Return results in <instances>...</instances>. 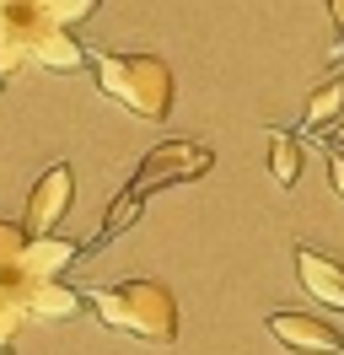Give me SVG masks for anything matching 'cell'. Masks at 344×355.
Instances as JSON below:
<instances>
[{
    "label": "cell",
    "instance_id": "6da1fadb",
    "mask_svg": "<svg viewBox=\"0 0 344 355\" xmlns=\"http://www.w3.org/2000/svg\"><path fill=\"white\" fill-rule=\"evenodd\" d=\"M86 307L97 312V323L113 334H129L140 345H172L178 339V296L162 280H113L92 286Z\"/></svg>",
    "mask_w": 344,
    "mask_h": 355
},
{
    "label": "cell",
    "instance_id": "7a4b0ae2",
    "mask_svg": "<svg viewBox=\"0 0 344 355\" xmlns=\"http://www.w3.org/2000/svg\"><path fill=\"white\" fill-rule=\"evenodd\" d=\"M92 65H97V87L108 103L129 108L146 124H162L178 103V81L172 65L156 54H113V49H92Z\"/></svg>",
    "mask_w": 344,
    "mask_h": 355
},
{
    "label": "cell",
    "instance_id": "3957f363",
    "mask_svg": "<svg viewBox=\"0 0 344 355\" xmlns=\"http://www.w3.org/2000/svg\"><path fill=\"white\" fill-rule=\"evenodd\" d=\"M210 167H215L210 146H199V140H162V146H150L146 162L135 167L129 189L150 200L156 189H167V183H194V178H205Z\"/></svg>",
    "mask_w": 344,
    "mask_h": 355
},
{
    "label": "cell",
    "instance_id": "277c9868",
    "mask_svg": "<svg viewBox=\"0 0 344 355\" xmlns=\"http://www.w3.org/2000/svg\"><path fill=\"white\" fill-rule=\"evenodd\" d=\"M264 323H269V334H275L285 350H296V355H344V329L328 323V318H312V312H269Z\"/></svg>",
    "mask_w": 344,
    "mask_h": 355
},
{
    "label": "cell",
    "instance_id": "5b68a950",
    "mask_svg": "<svg viewBox=\"0 0 344 355\" xmlns=\"http://www.w3.org/2000/svg\"><path fill=\"white\" fill-rule=\"evenodd\" d=\"M76 200V173H70V162H54V167H43V178L27 189V210H22V226L27 232H54L64 221V210Z\"/></svg>",
    "mask_w": 344,
    "mask_h": 355
},
{
    "label": "cell",
    "instance_id": "8992f818",
    "mask_svg": "<svg viewBox=\"0 0 344 355\" xmlns=\"http://www.w3.org/2000/svg\"><path fill=\"white\" fill-rule=\"evenodd\" d=\"M296 280H301V291H307L318 307L344 312V264L339 259H328L322 248L296 243Z\"/></svg>",
    "mask_w": 344,
    "mask_h": 355
},
{
    "label": "cell",
    "instance_id": "52a82bcc",
    "mask_svg": "<svg viewBox=\"0 0 344 355\" xmlns=\"http://www.w3.org/2000/svg\"><path fill=\"white\" fill-rule=\"evenodd\" d=\"M76 259H81V243L54 237V232H33V237H27V253H22V269H33L38 280H60L64 264H76Z\"/></svg>",
    "mask_w": 344,
    "mask_h": 355
},
{
    "label": "cell",
    "instance_id": "ba28073f",
    "mask_svg": "<svg viewBox=\"0 0 344 355\" xmlns=\"http://www.w3.org/2000/svg\"><path fill=\"white\" fill-rule=\"evenodd\" d=\"M339 119H344V76H328V81H318L312 97H307V108H301V130L322 135V130H334Z\"/></svg>",
    "mask_w": 344,
    "mask_h": 355
},
{
    "label": "cell",
    "instance_id": "9c48e42d",
    "mask_svg": "<svg viewBox=\"0 0 344 355\" xmlns=\"http://www.w3.org/2000/svg\"><path fill=\"white\" fill-rule=\"evenodd\" d=\"M86 307L81 291H70L64 280H38L33 286V323H64Z\"/></svg>",
    "mask_w": 344,
    "mask_h": 355
},
{
    "label": "cell",
    "instance_id": "30bf717a",
    "mask_svg": "<svg viewBox=\"0 0 344 355\" xmlns=\"http://www.w3.org/2000/svg\"><path fill=\"white\" fill-rule=\"evenodd\" d=\"M301 156H307V146H301L296 130H269V173H275L280 189H296Z\"/></svg>",
    "mask_w": 344,
    "mask_h": 355
},
{
    "label": "cell",
    "instance_id": "8fae6325",
    "mask_svg": "<svg viewBox=\"0 0 344 355\" xmlns=\"http://www.w3.org/2000/svg\"><path fill=\"white\" fill-rule=\"evenodd\" d=\"M140 210H146V194H135V189H124V194H119V200L108 205V221H103V237H97V243L86 248V253H97V248H103V243H113V237H119V232H124V226H135V216H140Z\"/></svg>",
    "mask_w": 344,
    "mask_h": 355
},
{
    "label": "cell",
    "instance_id": "7c38bea8",
    "mask_svg": "<svg viewBox=\"0 0 344 355\" xmlns=\"http://www.w3.org/2000/svg\"><path fill=\"white\" fill-rule=\"evenodd\" d=\"M27 60H33V54H27V33H22L17 17H6V22H0V87H6V76L17 65H27Z\"/></svg>",
    "mask_w": 344,
    "mask_h": 355
},
{
    "label": "cell",
    "instance_id": "4fadbf2b",
    "mask_svg": "<svg viewBox=\"0 0 344 355\" xmlns=\"http://www.w3.org/2000/svg\"><path fill=\"white\" fill-rule=\"evenodd\" d=\"M97 6H103V0H38V11H43L54 27H76V22H86Z\"/></svg>",
    "mask_w": 344,
    "mask_h": 355
},
{
    "label": "cell",
    "instance_id": "5bb4252c",
    "mask_svg": "<svg viewBox=\"0 0 344 355\" xmlns=\"http://www.w3.org/2000/svg\"><path fill=\"white\" fill-rule=\"evenodd\" d=\"M27 226H17V221H6L0 216V269H17L22 264V253H27Z\"/></svg>",
    "mask_w": 344,
    "mask_h": 355
},
{
    "label": "cell",
    "instance_id": "9a60e30c",
    "mask_svg": "<svg viewBox=\"0 0 344 355\" xmlns=\"http://www.w3.org/2000/svg\"><path fill=\"white\" fill-rule=\"evenodd\" d=\"M328 183H334V194L344 200V146L328 140Z\"/></svg>",
    "mask_w": 344,
    "mask_h": 355
},
{
    "label": "cell",
    "instance_id": "2e32d148",
    "mask_svg": "<svg viewBox=\"0 0 344 355\" xmlns=\"http://www.w3.org/2000/svg\"><path fill=\"white\" fill-rule=\"evenodd\" d=\"M328 17H334V33L344 38V0H328Z\"/></svg>",
    "mask_w": 344,
    "mask_h": 355
},
{
    "label": "cell",
    "instance_id": "e0dca14e",
    "mask_svg": "<svg viewBox=\"0 0 344 355\" xmlns=\"http://www.w3.org/2000/svg\"><path fill=\"white\" fill-rule=\"evenodd\" d=\"M38 0H0V11H33Z\"/></svg>",
    "mask_w": 344,
    "mask_h": 355
},
{
    "label": "cell",
    "instance_id": "ac0fdd59",
    "mask_svg": "<svg viewBox=\"0 0 344 355\" xmlns=\"http://www.w3.org/2000/svg\"><path fill=\"white\" fill-rule=\"evenodd\" d=\"M328 140H334V146H344V119L334 124V130H328Z\"/></svg>",
    "mask_w": 344,
    "mask_h": 355
},
{
    "label": "cell",
    "instance_id": "d6986e66",
    "mask_svg": "<svg viewBox=\"0 0 344 355\" xmlns=\"http://www.w3.org/2000/svg\"><path fill=\"white\" fill-rule=\"evenodd\" d=\"M0 22H6V11H0Z\"/></svg>",
    "mask_w": 344,
    "mask_h": 355
}]
</instances>
